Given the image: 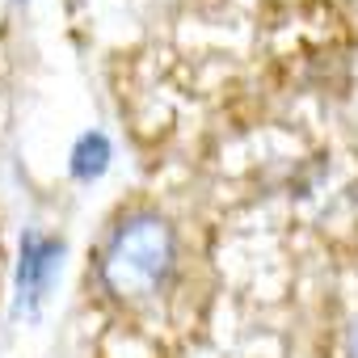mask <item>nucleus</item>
I'll use <instances>...</instances> for the list:
<instances>
[{"label":"nucleus","mask_w":358,"mask_h":358,"mask_svg":"<svg viewBox=\"0 0 358 358\" xmlns=\"http://www.w3.org/2000/svg\"><path fill=\"white\" fill-rule=\"evenodd\" d=\"M173 270H177V232L169 220L152 211L122 215L97 257L101 287L122 303L152 299L173 278Z\"/></svg>","instance_id":"f257e3e1"},{"label":"nucleus","mask_w":358,"mask_h":358,"mask_svg":"<svg viewBox=\"0 0 358 358\" xmlns=\"http://www.w3.org/2000/svg\"><path fill=\"white\" fill-rule=\"evenodd\" d=\"M106 169H110V139L101 131L80 135V143L72 148V177L76 182H97Z\"/></svg>","instance_id":"7ed1b4c3"},{"label":"nucleus","mask_w":358,"mask_h":358,"mask_svg":"<svg viewBox=\"0 0 358 358\" xmlns=\"http://www.w3.org/2000/svg\"><path fill=\"white\" fill-rule=\"evenodd\" d=\"M345 358H358V316L350 324V337H345Z\"/></svg>","instance_id":"20e7f679"},{"label":"nucleus","mask_w":358,"mask_h":358,"mask_svg":"<svg viewBox=\"0 0 358 358\" xmlns=\"http://www.w3.org/2000/svg\"><path fill=\"white\" fill-rule=\"evenodd\" d=\"M59 257H64V241L43 236V232H26L22 236V266H17V312H38V303L47 299L55 274H59Z\"/></svg>","instance_id":"f03ea898"}]
</instances>
